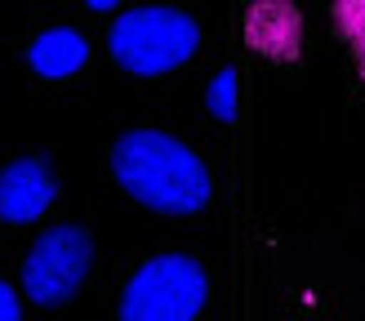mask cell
<instances>
[{
  "mask_svg": "<svg viewBox=\"0 0 365 321\" xmlns=\"http://www.w3.org/2000/svg\"><path fill=\"white\" fill-rule=\"evenodd\" d=\"M205 268L187 255H156L130 277L120 295V321H196L205 308Z\"/></svg>",
  "mask_w": 365,
  "mask_h": 321,
  "instance_id": "obj_3",
  "label": "cell"
},
{
  "mask_svg": "<svg viewBox=\"0 0 365 321\" xmlns=\"http://www.w3.org/2000/svg\"><path fill=\"white\" fill-rule=\"evenodd\" d=\"M116 183L160 214H196L210 205V170L200 156L160 130H130L112 148Z\"/></svg>",
  "mask_w": 365,
  "mask_h": 321,
  "instance_id": "obj_1",
  "label": "cell"
},
{
  "mask_svg": "<svg viewBox=\"0 0 365 321\" xmlns=\"http://www.w3.org/2000/svg\"><path fill=\"white\" fill-rule=\"evenodd\" d=\"M27 63H31L36 76L63 81V76H71V71H81L89 63V41L76 27H49L27 45Z\"/></svg>",
  "mask_w": 365,
  "mask_h": 321,
  "instance_id": "obj_7",
  "label": "cell"
},
{
  "mask_svg": "<svg viewBox=\"0 0 365 321\" xmlns=\"http://www.w3.org/2000/svg\"><path fill=\"white\" fill-rule=\"evenodd\" d=\"M89 259H94V241H89L85 228L67 223V228L45 232V237L31 245L27 263H23V285H27L31 303H41V308L67 303L85 285Z\"/></svg>",
  "mask_w": 365,
  "mask_h": 321,
  "instance_id": "obj_4",
  "label": "cell"
},
{
  "mask_svg": "<svg viewBox=\"0 0 365 321\" xmlns=\"http://www.w3.org/2000/svg\"><path fill=\"white\" fill-rule=\"evenodd\" d=\"M200 45V27L178 9H130L112 23L107 49L112 58L134 71V76H165V71L182 67Z\"/></svg>",
  "mask_w": 365,
  "mask_h": 321,
  "instance_id": "obj_2",
  "label": "cell"
},
{
  "mask_svg": "<svg viewBox=\"0 0 365 321\" xmlns=\"http://www.w3.org/2000/svg\"><path fill=\"white\" fill-rule=\"evenodd\" d=\"M334 23L339 31L356 41V49L365 45V0H348V5H334Z\"/></svg>",
  "mask_w": 365,
  "mask_h": 321,
  "instance_id": "obj_9",
  "label": "cell"
},
{
  "mask_svg": "<svg viewBox=\"0 0 365 321\" xmlns=\"http://www.w3.org/2000/svg\"><path fill=\"white\" fill-rule=\"evenodd\" d=\"M361 76H365V45H361Z\"/></svg>",
  "mask_w": 365,
  "mask_h": 321,
  "instance_id": "obj_11",
  "label": "cell"
},
{
  "mask_svg": "<svg viewBox=\"0 0 365 321\" xmlns=\"http://www.w3.org/2000/svg\"><path fill=\"white\" fill-rule=\"evenodd\" d=\"M210 112L218 121H236V71H218L210 85Z\"/></svg>",
  "mask_w": 365,
  "mask_h": 321,
  "instance_id": "obj_8",
  "label": "cell"
},
{
  "mask_svg": "<svg viewBox=\"0 0 365 321\" xmlns=\"http://www.w3.org/2000/svg\"><path fill=\"white\" fill-rule=\"evenodd\" d=\"M53 196H58V183L45 160H14L0 170V223H36L53 205Z\"/></svg>",
  "mask_w": 365,
  "mask_h": 321,
  "instance_id": "obj_5",
  "label": "cell"
},
{
  "mask_svg": "<svg viewBox=\"0 0 365 321\" xmlns=\"http://www.w3.org/2000/svg\"><path fill=\"white\" fill-rule=\"evenodd\" d=\"M245 41L254 54L263 58H277V63H294L303 54V18L294 5H250L245 14Z\"/></svg>",
  "mask_w": 365,
  "mask_h": 321,
  "instance_id": "obj_6",
  "label": "cell"
},
{
  "mask_svg": "<svg viewBox=\"0 0 365 321\" xmlns=\"http://www.w3.org/2000/svg\"><path fill=\"white\" fill-rule=\"evenodd\" d=\"M0 321H23V308H18V295L9 281H0Z\"/></svg>",
  "mask_w": 365,
  "mask_h": 321,
  "instance_id": "obj_10",
  "label": "cell"
}]
</instances>
